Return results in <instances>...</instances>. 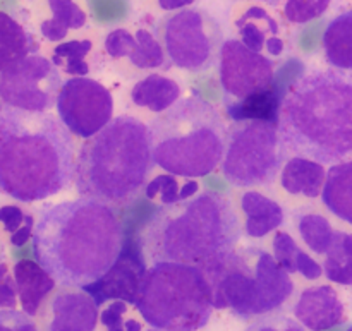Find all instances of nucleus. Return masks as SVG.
<instances>
[{
  "instance_id": "nucleus-1",
  "label": "nucleus",
  "mask_w": 352,
  "mask_h": 331,
  "mask_svg": "<svg viewBox=\"0 0 352 331\" xmlns=\"http://www.w3.org/2000/svg\"><path fill=\"white\" fill-rule=\"evenodd\" d=\"M124 230L112 206L79 198L41 208L33 253L58 285L85 288L103 277L119 258Z\"/></svg>"
},
{
  "instance_id": "nucleus-2",
  "label": "nucleus",
  "mask_w": 352,
  "mask_h": 331,
  "mask_svg": "<svg viewBox=\"0 0 352 331\" xmlns=\"http://www.w3.org/2000/svg\"><path fill=\"white\" fill-rule=\"evenodd\" d=\"M74 143L60 119L0 105V191L21 203L43 201L71 185Z\"/></svg>"
},
{
  "instance_id": "nucleus-3",
  "label": "nucleus",
  "mask_w": 352,
  "mask_h": 331,
  "mask_svg": "<svg viewBox=\"0 0 352 331\" xmlns=\"http://www.w3.org/2000/svg\"><path fill=\"white\" fill-rule=\"evenodd\" d=\"M282 146L322 165L352 160V74L313 69L285 93L278 117Z\"/></svg>"
},
{
  "instance_id": "nucleus-4",
  "label": "nucleus",
  "mask_w": 352,
  "mask_h": 331,
  "mask_svg": "<svg viewBox=\"0 0 352 331\" xmlns=\"http://www.w3.org/2000/svg\"><path fill=\"white\" fill-rule=\"evenodd\" d=\"M241 237L243 227L232 201L220 192L205 191L158 208L144 229L141 246L153 263L203 266L236 249Z\"/></svg>"
},
{
  "instance_id": "nucleus-5",
  "label": "nucleus",
  "mask_w": 352,
  "mask_h": 331,
  "mask_svg": "<svg viewBox=\"0 0 352 331\" xmlns=\"http://www.w3.org/2000/svg\"><path fill=\"white\" fill-rule=\"evenodd\" d=\"M153 167L150 127L133 115H119L79 150L76 191L109 206L131 205L146 187Z\"/></svg>"
},
{
  "instance_id": "nucleus-6",
  "label": "nucleus",
  "mask_w": 352,
  "mask_h": 331,
  "mask_svg": "<svg viewBox=\"0 0 352 331\" xmlns=\"http://www.w3.org/2000/svg\"><path fill=\"white\" fill-rule=\"evenodd\" d=\"M148 127L155 165L168 174L198 179L222 163L227 127L217 106L199 95L179 100Z\"/></svg>"
},
{
  "instance_id": "nucleus-7",
  "label": "nucleus",
  "mask_w": 352,
  "mask_h": 331,
  "mask_svg": "<svg viewBox=\"0 0 352 331\" xmlns=\"http://www.w3.org/2000/svg\"><path fill=\"white\" fill-rule=\"evenodd\" d=\"M213 308L229 309L241 319L278 311L294 294L291 275L263 247H236L203 264Z\"/></svg>"
},
{
  "instance_id": "nucleus-8",
  "label": "nucleus",
  "mask_w": 352,
  "mask_h": 331,
  "mask_svg": "<svg viewBox=\"0 0 352 331\" xmlns=\"http://www.w3.org/2000/svg\"><path fill=\"white\" fill-rule=\"evenodd\" d=\"M136 309L151 328L199 331L208 325L215 308L201 266L162 261L148 268Z\"/></svg>"
},
{
  "instance_id": "nucleus-9",
  "label": "nucleus",
  "mask_w": 352,
  "mask_h": 331,
  "mask_svg": "<svg viewBox=\"0 0 352 331\" xmlns=\"http://www.w3.org/2000/svg\"><path fill=\"white\" fill-rule=\"evenodd\" d=\"M285 157L277 122H232L222 158L223 177L234 187L270 185L278 177Z\"/></svg>"
},
{
  "instance_id": "nucleus-10",
  "label": "nucleus",
  "mask_w": 352,
  "mask_h": 331,
  "mask_svg": "<svg viewBox=\"0 0 352 331\" xmlns=\"http://www.w3.org/2000/svg\"><path fill=\"white\" fill-rule=\"evenodd\" d=\"M168 62L188 72H205L220 58L223 33L208 10L186 7L168 14L158 27Z\"/></svg>"
},
{
  "instance_id": "nucleus-11",
  "label": "nucleus",
  "mask_w": 352,
  "mask_h": 331,
  "mask_svg": "<svg viewBox=\"0 0 352 331\" xmlns=\"http://www.w3.org/2000/svg\"><path fill=\"white\" fill-rule=\"evenodd\" d=\"M60 71L43 55L33 54L0 72V105L26 112H48L57 105Z\"/></svg>"
},
{
  "instance_id": "nucleus-12",
  "label": "nucleus",
  "mask_w": 352,
  "mask_h": 331,
  "mask_svg": "<svg viewBox=\"0 0 352 331\" xmlns=\"http://www.w3.org/2000/svg\"><path fill=\"white\" fill-rule=\"evenodd\" d=\"M57 113L69 133L89 139L113 120V96L102 82L71 78L62 82Z\"/></svg>"
},
{
  "instance_id": "nucleus-13",
  "label": "nucleus",
  "mask_w": 352,
  "mask_h": 331,
  "mask_svg": "<svg viewBox=\"0 0 352 331\" xmlns=\"http://www.w3.org/2000/svg\"><path fill=\"white\" fill-rule=\"evenodd\" d=\"M219 78L223 100L248 98L274 84L275 64L270 57L256 54L241 40L223 41L219 58Z\"/></svg>"
},
{
  "instance_id": "nucleus-14",
  "label": "nucleus",
  "mask_w": 352,
  "mask_h": 331,
  "mask_svg": "<svg viewBox=\"0 0 352 331\" xmlns=\"http://www.w3.org/2000/svg\"><path fill=\"white\" fill-rule=\"evenodd\" d=\"M146 271L148 266L144 261L143 246L134 240H127L124 242L122 251L113 266L100 280L82 290L91 295L98 308L109 301H122L136 306Z\"/></svg>"
},
{
  "instance_id": "nucleus-15",
  "label": "nucleus",
  "mask_w": 352,
  "mask_h": 331,
  "mask_svg": "<svg viewBox=\"0 0 352 331\" xmlns=\"http://www.w3.org/2000/svg\"><path fill=\"white\" fill-rule=\"evenodd\" d=\"M98 304L85 290L64 287L48 302L43 316L45 331H95Z\"/></svg>"
},
{
  "instance_id": "nucleus-16",
  "label": "nucleus",
  "mask_w": 352,
  "mask_h": 331,
  "mask_svg": "<svg viewBox=\"0 0 352 331\" xmlns=\"http://www.w3.org/2000/svg\"><path fill=\"white\" fill-rule=\"evenodd\" d=\"M292 312L309 331L332 330L346 321V306L332 285H316L302 290Z\"/></svg>"
},
{
  "instance_id": "nucleus-17",
  "label": "nucleus",
  "mask_w": 352,
  "mask_h": 331,
  "mask_svg": "<svg viewBox=\"0 0 352 331\" xmlns=\"http://www.w3.org/2000/svg\"><path fill=\"white\" fill-rule=\"evenodd\" d=\"M103 47L112 58L127 57L138 69L164 67L167 62L162 41L144 27L136 33H131L126 27H116L105 36Z\"/></svg>"
},
{
  "instance_id": "nucleus-18",
  "label": "nucleus",
  "mask_w": 352,
  "mask_h": 331,
  "mask_svg": "<svg viewBox=\"0 0 352 331\" xmlns=\"http://www.w3.org/2000/svg\"><path fill=\"white\" fill-rule=\"evenodd\" d=\"M236 27L241 41L256 54L267 52L270 57H280L284 54L285 41L280 34V26L263 7L253 5L244 10L236 21Z\"/></svg>"
},
{
  "instance_id": "nucleus-19",
  "label": "nucleus",
  "mask_w": 352,
  "mask_h": 331,
  "mask_svg": "<svg viewBox=\"0 0 352 331\" xmlns=\"http://www.w3.org/2000/svg\"><path fill=\"white\" fill-rule=\"evenodd\" d=\"M14 280L23 312L34 318L40 312L45 299L54 292L57 282L50 277L38 261L21 260L14 264Z\"/></svg>"
},
{
  "instance_id": "nucleus-20",
  "label": "nucleus",
  "mask_w": 352,
  "mask_h": 331,
  "mask_svg": "<svg viewBox=\"0 0 352 331\" xmlns=\"http://www.w3.org/2000/svg\"><path fill=\"white\" fill-rule=\"evenodd\" d=\"M241 209L246 216L244 233L250 239H263L284 223V208L268 196L248 191L241 196Z\"/></svg>"
},
{
  "instance_id": "nucleus-21",
  "label": "nucleus",
  "mask_w": 352,
  "mask_h": 331,
  "mask_svg": "<svg viewBox=\"0 0 352 331\" xmlns=\"http://www.w3.org/2000/svg\"><path fill=\"white\" fill-rule=\"evenodd\" d=\"M287 93V91H285ZM285 93H280V88L272 84L265 91L256 93L248 98L223 100L226 113L232 122H251V120H261V122H277L280 117L282 103H284Z\"/></svg>"
},
{
  "instance_id": "nucleus-22",
  "label": "nucleus",
  "mask_w": 352,
  "mask_h": 331,
  "mask_svg": "<svg viewBox=\"0 0 352 331\" xmlns=\"http://www.w3.org/2000/svg\"><path fill=\"white\" fill-rule=\"evenodd\" d=\"M327 181V170L322 163L309 158L292 157L284 165L280 174V184L287 194L305 196L315 199L322 194Z\"/></svg>"
},
{
  "instance_id": "nucleus-23",
  "label": "nucleus",
  "mask_w": 352,
  "mask_h": 331,
  "mask_svg": "<svg viewBox=\"0 0 352 331\" xmlns=\"http://www.w3.org/2000/svg\"><path fill=\"white\" fill-rule=\"evenodd\" d=\"M322 203L336 218L352 225V160L340 161L329 168Z\"/></svg>"
},
{
  "instance_id": "nucleus-24",
  "label": "nucleus",
  "mask_w": 352,
  "mask_h": 331,
  "mask_svg": "<svg viewBox=\"0 0 352 331\" xmlns=\"http://www.w3.org/2000/svg\"><path fill=\"white\" fill-rule=\"evenodd\" d=\"M322 47L329 65L352 72V9L337 14L322 36Z\"/></svg>"
},
{
  "instance_id": "nucleus-25",
  "label": "nucleus",
  "mask_w": 352,
  "mask_h": 331,
  "mask_svg": "<svg viewBox=\"0 0 352 331\" xmlns=\"http://www.w3.org/2000/svg\"><path fill=\"white\" fill-rule=\"evenodd\" d=\"M36 52L38 43L33 34L10 14L0 10V72Z\"/></svg>"
},
{
  "instance_id": "nucleus-26",
  "label": "nucleus",
  "mask_w": 352,
  "mask_h": 331,
  "mask_svg": "<svg viewBox=\"0 0 352 331\" xmlns=\"http://www.w3.org/2000/svg\"><path fill=\"white\" fill-rule=\"evenodd\" d=\"M181 86L174 79L160 74H150L133 86L131 102L150 112L164 113L181 100Z\"/></svg>"
},
{
  "instance_id": "nucleus-27",
  "label": "nucleus",
  "mask_w": 352,
  "mask_h": 331,
  "mask_svg": "<svg viewBox=\"0 0 352 331\" xmlns=\"http://www.w3.org/2000/svg\"><path fill=\"white\" fill-rule=\"evenodd\" d=\"M274 258L284 271L299 273L306 280H318L323 275V266L298 246L294 237L287 232H277L272 240Z\"/></svg>"
},
{
  "instance_id": "nucleus-28",
  "label": "nucleus",
  "mask_w": 352,
  "mask_h": 331,
  "mask_svg": "<svg viewBox=\"0 0 352 331\" xmlns=\"http://www.w3.org/2000/svg\"><path fill=\"white\" fill-rule=\"evenodd\" d=\"M52 17L40 24V33L48 41H62L69 31L81 30L88 21L85 10L74 0H47Z\"/></svg>"
},
{
  "instance_id": "nucleus-29",
  "label": "nucleus",
  "mask_w": 352,
  "mask_h": 331,
  "mask_svg": "<svg viewBox=\"0 0 352 331\" xmlns=\"http://www.w3.org/2000/svg\"><path fill=\"white\" fill-rule=\"evenodd\" d=\"M323 275L329 282L352 287V233L337 230L323 261Z\"/></svg>"
},
{
  "instance_id": "nucleus-30",
  "label": "nucleus",
  "mask_w": 352,
  "mask_h": 331,
  "mask_svg": "<svg viewBox=\"0 0 352 331\" xmlns=\"http://www.w3.org/2000/svg\"><path fill=\"white\" fill-rule=\"evenodd\" d=\"M296 229H298L302 242L315 254H327L337 232L332 223L329 222V218H325L320 213L298 215L296 216Z\"/></svg>"
},
{
  "instance_id": "nucleus-31",
  "label": "nucleus",
  "mask_w": 352,
  "mask_h": 331,
  "mask_svg": "<svg viewBox=\"0 0 352 331\" xmlns=\"http://www.w3.org/2000/svg\"><path fill=\"white\" fill-rule=\"evenodd\" d=\"M91 50L93 43L89 40H69L54 48L50 60L65 74L74 78H88L89 64L86 57Z\"/></svg>"
},
{
  "instance_id": "nucleus-32",
  "label": "nucleus",
  "mask_w": 352,
  "mask_h": 331,
  "mask_svg": "<svg viewBox=\"0 0 352 331\" xmlns=\"http://www.w3.org/2000/svg\"><path fill=\"white\" fill-rule=\"evenodd\" d=\"M0 223L9 233V242L14 247H23L33 237L34 220L30 213L16 205H6L0 208Z\"/></svg>"
},
{
  "instance_id": "nucleus-33",
  "label": "nucleus",
  "mask_w": 352,
  "mask_h": 331,
  "mask_svg": "<svg viewBox=\"0 0 352 331\" xmlns=\"http://www.w3.org/2000/svg\"><path fill=\"white\" fill-rule=\"evenodd\" d=\"M100 321L107 331H143V323L131 311V304L113 301L100 312Z\"/></svg>"
},
{
  "instance_id": "nucleus-34",
  "label": "nucleus",
  "mask_w": 352,
  "mask_h": 331,
  "mask_svg": "<svg viewBox=\"0 0 352 331\" xmlns=\"http://www.w3.org/2000/svg\"><path fill=\"white\" fill-rule=\"evenodd\" d=\"M333 0H285L284 16L292 24H308L322 17Z\"/></svg>"
},
{
  "instance_id": "nucleus-35",
  "label": "nucleus",
  "mask_w": 352,
  "mask_h": 331,
  "mask_svg": "<svg viewBox=\"0 0 352 331\" xmlns=\"http://www.w3.org/2000/svg\"><path fill=\"white\" fill-rule=\"evenodd\" d=\"M144 196L148 199H158L164 206L175 205V203H181V184L177 182V177L172 174L157 175L146 184Z\"/></svg>"
},
{
  "instance_id": "nucleus-36",
  "label": "nucleus",
  "mask_w": 352,
  "mask_h": 331,
  "mask_svg": "<svg viewBox=\"0 0 352 331\" xmlns=\"http://www.w3.org/2000/svg\"><path fill=\"white\" fill-rule=\"evenodd\" d=\"M244 331H308L296 318L280 311L263 315L254 319Z\"/></svg>"
},
{
  "instance_id": "nucleus-37",
  "label": "nucleus",
  "mask_w": 352,
  "mask_h": 331,
  "mask_svg": "<svg viewBox=\"0 0 352 331\" xmlns=\"http://www.w3.org/2000/svg\"><path fill=\"white\" fill-rule=\"evenodd\" d=\"M0 331H40L26 312L16 309H0Z\"/></svg>"
},
{
  "instance_id": "nucleus-38",
  "label": "nucleus",
  "mask_w": 352,
  "mask_h": 331,
  "mask_svg": "<svg viewBox=\"0 0 352 331\" xmlns=\"http://www.w3.org/2000/svg\"><path fill=\"white\" fill-rule=\"evenodd\" d=\"M17 287L14 277L9 273L0 282V309H14L17 306Z\"/></svg>"
},
{
  "instance_id": "nucleus-39",
  "label": "nucleus",
  "mask_w": 352,
  "mask_h": 331,
  "mask_svg": "<svg viewBox=\"0 0 352 331\" xmlns=\"http://www.w3.org/2000/svg\"><path fill=\"white\" fill-rule=\"evenodd\" d=\"M195 2L196 0H158V7L164 10H181Z\"/></svg>"
},
{
  "instance_id": "nucleus-40",
  "label": "nucleus",
  "mask_w": 352,
  "mask_h": 331,
  "mask_svg": "<svg viewBox=\"0 0 352 331\" xmlns=\"http://www.w3.org/2000/svg\"><path fill=\"white\" fill-rule=\"evenodd\" d=\"M199 191V184L196 181H188L186 184L181 185V201H188V199H191L192 196L198 194Z\"/></svg>"
},
{
  "instance_id": "nucleus-41",
  "label": "nucleus",
  "mask_w": 352,
  "mask_h": 331,
  "mask_svg": "<svg viewBox=\"0 0 352 331\" xmlns=\"http://www.w3.org/2000/svg\"><path fill=\"white\" fill-rule=\"evenodd\" d=\"M7 273H9V268H7L6 263H2L0 264V282H2V278L6 277Z\"/></svg>"
},
{
  "instance_id": "nucleus-42",
  "label": "nucleus",
  "mask_w": 352,
  "mask_h": 331,
  "mask_svg": "<svg viewBox=\"0 0 352 331\" xmlns=\"http://www.w3.org/2000/svg\"><path fill=\"white\" fill-rule=\"evenodd\" d=\"M3 258H6V247H3L2 239H0V264L3 263Z\"/></svg>"
},
{
  "instance_id": "nucleus-43",
  "label": "nucleus",
  "mask_w": 352,
  "mask_h": 331,
  "mask_svg": "<svg viewBox=\"0 0 352 331\" xmlns=\"http://www.w3.org/2000/svg\"><path fill=\"white\" fill-rule=\"evenodd\" d=\"M258 2L268 3V5H278V3H280V2H284V0H258Z\"/></svg>"
},
{
  "instance_id": "nucleus-44",
  "label": "nucleus",
  "mask_w": 352,
  "mask_h": 331,
  "mask_svg": "<svg viewBox=\"0 0 352 331\" xmlns=\"http://www.w3.org/2000/svg\"><path fill=\"white\" fill-rule=\"evenodd\" d=\"M148 331H164V330H157V328H151V330H148Z\"/></svg>"
},
{
  "instance_id": "nucleus-45",
  "label": "nucleus",
  "mask_w": 352,
  "mask_h": 331,
  "mask_svg": "<svg viewBox=\"0 0 352 331\" xmlns=\"http://www.w3.org/2000/svg\"><path fill=\"white\" fill-rule=\"evenodd\" d=\"M346 331H352V325H351V326H349V328H347Z\"/></svg>"
}]
</instances>
